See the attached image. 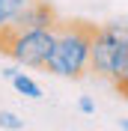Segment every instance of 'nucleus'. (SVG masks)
I'll return each mask as SVG.
<instances>
[{
    "label": "nucleus",
    "mask_w": 128,
    "mask_h": 131,
    "mask_svg": "<svg viewBox=\"0 0 128 131\" xmlns=\"http://www.w3.org/2000/svg\"><path fill=\"white\" fill-rule=\"evenodd\" d=\"M12 86H15L24 98H33V101H39V98H42V86L33 81L30 74H24V72H18L15 78H12Z\"/></svg>",
    "instance_id": "nucleus-5"
},
{
    "label": "nucleus",
    "mask_w": 128,
    "mask_h": 131,
    "mask_svg": "<svg viewBox=\"0 0 128 131\" xmlns=\"http://www.w3.org/2000/svg\"><path fill=\"white\" fill-rule=\"evenodd\" d=\"M60 24L57 18V9L51 6L48 0H27V6L15 15V21L3 30L9 33H27V30H51V27Z\"/></svg>",
    "instance_id": "nucleus-4"
},
{
    "label": "nucleus",
    "mask_w": 128,
    "mask_h": 131,
    "mask_svg": "<svg viewBox=\"0 0 128 131\" xmlns=\"http://www.w3.org/2000/svg\"><path fill=\"white\" fill-rule=\"evenodd\" d=\"M78 110H80V113H95V101H92L89 95L78 98Z\"/></svg>",
    "instance_id": "nucleus-8"
},
{
    "label": "nucleus",
    "mask_w": 128,
    "mask_h": 131,
    "mask_svg": "<svg viewBox=\"0 0 128 131\" xmlns=\"http://www.w3.org/2000/svg\"><path fill=\"white\" fill-rule=\"evenodd\" d=\"M18 72H21V69H18V66H6V69H3V72H0V74H3V78H6V81H12V78H15Z\"/></svg>",
    "instance_id": "nucleus-10"
},
{
    "label": "nucleus",
    "mask_w": 128,
    "mask_h": 131,
    "mask_svg": "<svg viewBox=\"0 0 128 131\" xmlns=\"http://www.w3.org/2000/svg\"><path fill=\"white\" fill-rule=\"evenodd\" d=\"M89 69L107 81H119L128 69V21H110L95 27L92 48H89Z\"/></svg>",
    "instance_id": "nucleus-2"
},
{
    "label": "nucleus",
    "mask_w": 128,
    "mask_h": 131,
    "mask_svg": "<svg viewBox=\"0 0 128 131\" xmlns=\"http://www.w3.org/2000/svg\"><path fill=\"white\" fill-rule=\"evenodd\" d=\"M119 128H122V131H128V119H119Z\"/></svg>",
    "instance_id": "nucleus-11"
},
{
    "label": "nucleus",
    "mask_w": 128,
    "mask_h": 131,
    "mask_svg": "<svg viewBox=\"0 0 128 131\" xmlns=\"http://www.w3.org/2000/svg\"><path fill=\"white\" fill-rule=\"evenodd\" d=\"M92 33L95 24L87 21H60L57 24V42L51 51L45 72L60 78H83L89 72V48H92Z\"/></svg>",
    "instance_id": "nucleus-1"
},
{
    "label": "nucleus",
    "mask_w": 128,
    "mask_h": 131,
    "mask_svg": "<svg viewBox=\"0 0 128 131\" xmlns=\"http://www.w3.org/2000/svg\"><path fill=\"white\" fill-rule=\"evenodd\" d=\"M27 6V0H0V30L15 21V15Z\"/></svg>",
    "instance_id": "nucleus-6"
},
{
    "label": "nucleus",
    "mask_w": 128,
    "mask_h": 131,
    "mask_svg": "<svg viewBox=\"0 0 128 131\" xmlns=\"http://www.w3.org/2000/svg\"><path fill=\"white\" fill-rule=\"evenodd\" d=\"M113 86L119 90V95H125V98H128V69H125V74H122L119 81H113Z\"/></svg>",
    "instance_id": "nucleus-9"
},
{
    "label": "nucleus",
    "mask_w": 128,
    "mask_h": 131,
    "mask_svg": "<svg viewBox=\"0 0 128 131\" xmlns=\"http://www.w3.org/2000/svg\"><path fill=\"white\" fill-rule=\"evenodd\" d=\"M54 42H57V27H51V30H27V33L0 30V54L15 60L18 66L45 69L51 51H54Z\"/></svg>",
    "instance_id": "nucleus-3"
},
{
    "label": "nucleus",
    "mask_w": 128,
    "mask_h": 131,
    "mask_svg": "<svg viewBox=\"0 0 128 131\" xmlns=\"http://www.w3.org/2000/svg\"><path fill=\"white\" fill-rule=\"evenodd\" d=\"M24 128V119L12 110H0V131H21Z\"/></svg>",
    "instance_id": "nucleus-7"
}]
</instances>
